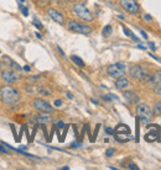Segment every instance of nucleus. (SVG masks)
Masks as SVG:
<instances>
[{"mask_svg": "<svg viewBox=\"0 0 161 170\" xmlns=\"http://www.w3.org/2000/svg\"><path fill=\"white\" fill-rule=\"evenodd\" d=\"M0 98H2V101L6 105H15L20 100V91L8 84L0 88Z\"/></svg>", "mask_w": 161, "mask_h": 170, "instance_id": "obj_1", "label": "nucleus"}, {"mask_svg": "<svg viewBox=\"0 0 161 170\" xmlns=\"http://www.w3.org/2000/svg\"><path fill=\"white\" fill-rule=\"evenodd\" d=\"M135 110H136V116L139 117L140 122L148 125L151 121L154 113H152L151 107L149 105H146V104H138Z\"/></svg>", "mask_w": 161, "mask_h": 170, "instance_id": "obj_2", "label": "nucleus"}, {"mask_svg": "<svg viewBox=\"0 0 161 170\" xmlns=\"http://www.w3.org/2000/svg\"><path fill=\"white\" fill-rule=\"evenodd\" d=\"M67 27L69 31H72L75 33H79V35H84V36H88L92 33L91 26H88L87 24H83V22H79V21H76V20H69L67 22Z\"/></svg>", "mask_w": 161, "mask_h": 170, "instance_id": "obj_3", "label": "nucleus"}, {"mask_svg": "<svg viewBox=\"0 0 161 170\" xmlns=\"http://www.w3.org/2000/svg\"><path fill=\"white\" fill-rule=\"evenodd\" d=\"M72 10H73V12H75L79 18H82L84 22H91V21H93V14L87 9V6H86L84 4L75 3L73 6H72Z\"/></svg>", "mask_w": 161, "mask_h": 170, "instance_id": "obj_4", "label": "nucleus"}, {"mask_svg": "<svg viewBox=\"0 0 161 170\" xmlns=\"http://www.w3.org/2000/svg\"><path fill=\"white\" fill-rule=\"evenodd\" d=\"M130 77L138 82H142V83H149L150 82V77L151 74L146 73L141 65H133L130 68Z\"/></svg>", "mask_w": 161, "mask_h": 170, "instance_id": "obj_5", "label": "nucleus"}, {"mask_svg": "<svg viewBox=\"0 0 161 170\" xmlns=\"http://www.w3.org/2000/svg\"><path fill=\"white\" fill-rule=\"evenodd\" d=\"M125 70H127V65L121 62H117L114 64H110L107 68V73L112 78H119L121 75H125Z\"/></svg>", "mask_w": 161, "mask_h": 170, "instance_id": "obj_6", "label": "nucleus"}, {"mask_svg": "<svg viewBox=\"0 0 161 170\" xmlns=\"http://www.w3.org/2000/svg\"><path fill=\"white\" fill-rule=\"evenodd\" d=\"M120 6L131 15H138L140 12V5L136 0H119Z\"/></svg>", "mask_w": 161, "mask_h": 170, "instance_id": "obj_7", "label": "nucleus"}, {"mask_svg": "<svg viewBox=\"0 0 161 170\" xmlns=\"http://www.w3.org/2000/svg\"><path fill=\"white\" fill-rule=\"evenodd\" d=\"M32 105H33L35 108H36L37 111H40V112H47V113L53 112V107L47 101H45L44 99H35Z\"/></svg>", "mask_w": 161, "mask_h": 170, "instance_id": "obj_8", "label": "nucleus"}, {"mask_svg": "<svg viewBox=\"0 0 161 170\" xmlns=\"http://www.w3.org/2000/svg\"><path fill=\"white\" fill-rule=\"evenodd\" d=\"M148 129H150V132H148V133L145 135V141L146 142H155L156 139L159 141V137H160V128L159 126L156 125H149L148 123Z\"/></svg>", "mask_w": 161, "mask_h": 170, "instance_id": "obj_9", "label": "nucleus"}, {"mask_svg": "<svg viewBox=\"0 0 161 170\" xmlns=\"http://www.w3.org/2000/svg\"><path fill=\"white\" fill-rule=\"evenodd\" d=\"M47 15L52 18L53 21L57 22V24H60V25H65V24H66L65 16H63L57 9H55V8H48V9H47Z\"/></svg>", "mask_w": 161, "mask_h": 170, "instance_id": "obj_10", "label": "nucleus"}, {"mask_svg": "<svg viewBox=\"0 0 161 170\" xmlns=\"http://www.w3.org/2000/svg\"><path fill=\"white\" fill-rule=\"evenodd\" d=\"M0 77H2V80L6 84H14L17 80L16 74L14 73V70H10V69L3 70L2 73H0Z\"/></svg>", "mask_w": 161, "mask_h": 170, "instance_id": "obj_11", "label": "nucleus"}, {"mask_svg": "<svg viewBox=\"0 0 161 170\" xmlns=\"http://www.w3.org/2000/svg\"><path fill=\"white\" fill-rule=\"evenodd\" d=\"M123 96L125 98L127 102H129V104H131V105H136L138 101H139V96L136 95L134 91H124V92H123Z\"/></svg>", "mask_w": 161, "mask_h": 170, "instance_id": "obj_12", "label": "nucleus"}, {"mask_svg": "<svg viewBox=\"0 0 161 170\" xmlns=\"http://www.w3.org/2000/svg\"><path fill=\"white\" fill-rule=\"evenodd\" d=\"M129 86V79L125 77V75H121V77L117 78L115 80V88L118 90H124V89H127Z\"/></svg>", "mask_w": 161, "mask_h": 170, "instance_id": "obj_13", "label": "nucleus"}, {"mask_svg": "<svg viewBox=\"0 0 161 170\" xmlns=\"http://www.w3.org/2000/svg\"><path fill=\"white\" fill-rule=\"evenodd\" d=\"M149 83H151L152 85L161 83V70H156V72H154V73L151 74L150 82H149Z\"/></svg>", "mask_w": 161, "mask_h": 170, "instance_id": "obj_14", "label": "nucleus"}, {"mask_svg": "<svg viewBox=\"0 0 161 170\" xmlns=\"http://www.w3.org/2000/svg\"><path fill=\"white\" fill-rule=\"evenodd\" d=\"M115 132H117V135H120V133H123V135H129V133H130V128H129L127 125H119V126L117 127Z\"/></svg>", "mask_w": 161, "mask_h": 170, "instance_id": "obj_15", "label": "nucleus"}, {"mask_svg": "<svg viewBox=\"0 0 161 170\" xmlns=\"http://www.w3.org/2000/svg\"><path fill=\"white\" fill-rule=\"evenodd\" d=\"M50 120H51V117L47 115V112H42L41 115H39V116L36 117V121H37L39 123H47Z\"/></svg>", "mask_w": 161, "mask_h": 170, "instance_id": "obj_16", "label": "nucleus"}, {"mask_svg": "<svg viewBox=\"0 0 161 170\" xmlns=\"http://www.w3.org/2000/svg\"><path fill=\"white\" fill-rule=\"evenodd\" d=\"M4 59H5L6 62H8V64H9V65H10L11 68H14V69H16V70H20V69H21V67H20L19 64H17L16 62H14V61H12V59L10 58V57L5 55V57H4Z\"/></svg>", "mask_w": 161, "mask_h": 170, "instance_id": "obj_17", "label": "nucleus"}, {"mask_svg": "<svg viewBox=\"0 0 161 170\" xmlns=\"http://www.w3.org/2000/svg\"><path fill=\"white\" fill-rule=\"evenodd\" d=\"M71 59H72V61H73V63H75V64H77L79 68H83V67H84V62L79 58V57H77V55H72V57H71Z\"/></svg>", "mask_w": 161, "mask_h": 170, "instance_id": "obj_18", "label": "nucleus"}, {"mask_svg": "<svg viewBox=\"0 0 161 170\" xmlns=\"http://www.w3.org/2000/svg\"><path fill=\"white\" fill-rule=\"evenodd\" d=\"M152 113H154V115H156V116H160V115H161V101H157V102H155Z\"/></svg>", "mask_w": 161, "mask_h": 170, "instance_id": "obj_19", "label": "nucleus"}, {"mask_svg": "<svg viewBox=\"0 0 161 170\" xmlns=\"http://www.w3.org/2000/svg\"><path fill=\"white\" fill-rule=\"evenodd\" d=\"M37 91H39V94H41V95H44V96H48V95H51V90H48L46 86H40Z\"/></svg>", "mask_w": 161, "mask_h": 170, "instance_id": "obj_20", "label": "nucleus"}, {"mask_svg": "<svg viewBox=\"0 0 161 170\" xmlns=\"http://www.w3.org/2000/svg\"><path fill=\"white\" fill-rule=\"evenodd\" d=\"M110 33H112V26H110V25H107V26L103 28V36H104V37H108Z\"/></svg>", "mask_w": 161, "mask_h": 170, "instance_id": "obj_21", "label": "nucleus"}, {"mask_svg": "<svg viewBox=\"0 0 161 170\" xmlns=\"http://www.w3.org/2000/svg\"><path fill=\"white\" fill-rule=\"evenodd\" d=\"M152 90H154V92L156 94V95H161V83H159V84H155Z\"/></svg>", "mask_w": 161, "mask_h": 170, "instance_id": "obj_22", "label": "nucleus"}, {"mask_svg": "<svg viewBox=\"0 0 161 170\" xmlns=\"http://www.w3.org/2000/svg\"><path fill=\"white\" fill-rule=\"evenodd\" d=\"M114 153H115V149H114V148H109V149H107V152H105V157L110 158Z\"/></svg>", "mask_w": 161, "mask_h": 170, "instance_id": "obj_23", "label": "nucleus"}, {"mask_svg": "<svg viewBox=\"0 0 161 170\" xmlns=\"http://www.w3.org/2000/svg\"><path fill=\"white\" fill-rule=\"evenodd\" d=\"M104 100H118V96L117 95H114V94H108L107 96H104Z\"/></svg>", "mask_w": 161, "mask_h": 170, "instance_id": "obj_24", "label": "nucleus"}, {"mask_svg": "<svg viewBox=\"0 0 161 170\" xmlns=\"http://www.w3.org/2000/svg\"><path fill=\"white\" fill-rule=\"evenodd\" d=\"M32 24H33V26L36 27V28H39V30H44L42 24H41V22H39L37 20H33V21H32Z\"/></svg>", "mask_w": 161, "mask_h": 170, "instance_id": "obj_25", "label": "nucleus"}, {"mask_svg": "<svg viewBox=\"0 0 161 170\" xmlns=\"http://www.w3.org/2000/svg\"><path fill=\"white\" fill-rule=\"evenodd\" d=\"M99 127H100V125H97V126H96V129H94V135L92 136V142H94V141H96V137H97L98 132H99Z\"/></svg>", "mask_w": 161, "mask_h": 170, "instance_id": "obj_26", "label": "nucleus"}, {"mask_svg": "<svg viewBox=\"0 0 161 170\" xmlns=\"http://www.w3.org/2000/svg\"><path fill=\"white\" fill-rule=\"evenodd\" d=\"M0 153H3V154H9V150L5 148L4 144H0Z\"/></svg>", "mask_w": 161, "mask_h": 170, "instance_id": "obj_27", "label": "nucleus"}, {"mask_svg": "<svg viewBox=\"0 0 161 170\" xmlns=\"http://www.w3.org/2000/svg\"><path fill=\"white\" fill-rule=\"evenodd\" d=\"M142 18H144V21H148V22L152 21V17H151L149 14H144V16H142Z\"/></svg>", "mask_w": 161, "mask_h": 170, "instance_id": "obj_28", "label": "nucleus"}, {"mask_svg": "<svg viewBox=\"0 0 161 170\" xmlns=\"http://www.w3.org/2000/svg\"><path fill=\"white\" fill-rule=\"evenodd\" d=\"M20 9H21V12L24 14V16H27V15H29V10H27V8H26V6L20 5Z\"/></svg>", "mask_w": 161, "mask_h": 170, "instance_id": "obj_29", "label": "nucleus"}, {"mask_svg": "<svg viewBox=\"0 0 161 170\" xmlns=\"http://www.w3.org/2000/svg\"><path fill=\"white\" fill-rule=\"evenodd\" d=\"M128 168H129L130 170H139V166H138L136 164H134V163H130V164L128 165Z\"/></svg>", "mask_w": 161, "mask_h": 170, "instance_id": "obj_30", "label": "nucleus"}, {"mask_svg": "<svg viewBox=\"0 0 161 170\" xmlns=\"http://www.w3.org/2000/svg\"><path fill=\"white\" fill-rule=\"evenodd\" d=\"M123 31H124V33H125V35H127V36H129V37H130V36H131V33H133V32H131V31H130L128 27H125V26L123 27Z\"/></svg>", "mask_w": 161, "mask_h": 170, "instance_id": "obj_31", "label": "nucleus"}, {"mask_svg": "<svg viewBox=\"0 0 161 170\" xmlns=\"http://www.w3.org/2000/svg\"><path fill=\"white\" fill-rule=\"evenodd\" d=\"M82 144H81V142H73L72 144H71V147L72 148H78V147H81Z\"/></svg>", "mask_w": 161, "mask_h": 170, "instance_id": "obj_32", "label": "nucleus"}, {"mask_svg": "<svg viewBox=\"0 0 161 170\" xmlns=\"http://www.w3.org/2000/svg\"><path fill=\"white\" fill-rule=\"evenodd\" d=\"M149 47L151 48V51H156V46L154 42H149Z\"/></svg>", "mask_w": 161, "mask_h": 170, "instance_id": "obj_33", "label": "nucleus"}, {"mask_svg": "<svg viewBox=\"0 0 161 170\" xmlns=\"http://www.w3.org/2000/svg\"><path fill=\"white\" fill-rule=\"evenodd\" d=\"M105 132H107L108 135H113V133H114V131H113L112 128H109V127H107V128H105Z\"/></svg>", "mask_w": 161, "mask_h": 170, "instance_id": "obj_34", "label": "nucleus"}, {"mask_svg": "<svg viewBox=\"0 0 161 170\" xmlns=\"http://www.w3.org/2000/svg\"><path fill=\"white\" fill-rule=\"evenodd\" d=\"M53 105H55L56 107H58V106H61V105H62V101H61V100H55Z\"/></svg>", "mask_w": 161, "mask_h": 170, "instance_id": "obj_35", "label": "nucleus"}, {"mask_svg": "<svg viewBox=\"0 0 161 170\" xmlns=\"http://www.w3.org/2000/svg\"><path fill=\"white\" fill-rule=\"evenodd\" d=\"M30 80H31V82H36V80H39V75H33V77H30Z\"/></svg>", "mask_w": 161, "mask_h": 170, "instance_id": "obj_36", "label": "nucleus"}, {"mask_svg": "<svg viewBox=\"0 0 161 170\" xmlns=\"http://www.w3.org/2000/svg\"><path fill=\"white\" fill-rule=\"evenodd\" d=\"M57 126H58V128H63V127H65V123H63L62 121H60V122L57 123Z\"/></svg>", "mask_w": 161, "mask_h": 170, "instance_id": "obj_37", "label": "nucleus"}, {"mask_svg": "<svg viewBox=\"0 0 161 170\" xmlns=\"http://www.w3.org/2000/svg\"><path fill=\"white\" fill-rule=\"evenodd\" d=\"M57 51H58V52L61 53V55H63V57H65V52H63V51L61 49V47H58V46H57Z\"/></svg>", "mask_w": 161, "mask_h": 170, "instance_id": "obj_38", "label": "nucleus"}, {"mask_svg": "<svg viewBox=\"0 0 161 170\" xmlns=\"http://www.w3.org/2000/svg\"><path fill=\"white\" fill-rule=\"evenodd\" d=\"M66 95H67V98H68V99H73V95H72L71 92H66Z\"/></svg>", "mask_w": 161, "mask_h": 170, "instance_id": "obj_39", "label": "nucleus"}, {"mask_svg": "<svg viewBox=\"0 0 161 170\" xmlns=\"http://www.w3.org/2000/svg\"><path fill=\"white\" fill-rule=\"evenodd\" d=\"M140 33H141V36L144 37V38H148V35H146V33H145L144 31H140Z\"/></svg>", "mask_w": 161, "mask_h": 170, "instance_id": "obj_40", "label": "nucleus"}, {"mask_svg": "<svg viewBox=\"0 0 161 170\" xmlns=\"http://www.w3.org/2000/svg\"><path fill=\"white\" fill-rule=\"evenodd\" d=\"M35 35H36V37H37V38H42V36H41V33H39V32H36V33H35Z\"/></svg>", "mask_w": 161, "mask_h": 170, "instance_id": "obj_41", "label": "nucleus"}, {"mask_svg": "<svg viewBox=\"0 0 161 170\" xmlns=\"http://www.w3.org/2000/svg\"><path fill=\"white\" fill-rule=\"evenodd\" d=\"M24 70H26V72H30V67H29V65H25V67H24Z\"/></svg>", "mask_w": 161, "mask_h": 170, "instance_id": "obj_42", "label": "nucleus"}, {"mask_svg": "<svg viewBox=\"0 0 161 170\" xmlns=\"http://www.w3.org/2000/svg\"><path fill=\"white\" fill-rule=\"evenodd\" d=\"M138 48H140V49H146L144 46H142V45H138Z\"/></svg>", "mask_w": 161, "mask_h": 170, "instance_id": "obj_43", "label": "nucleus"}, {"mask_svg": "<svg viewBox=\"0 0 161 170\" xmlns=\"http://www.w3.org/2000/svg\"><path fill=\"white\" fill-rule=\"evenodd\" d=\"M118 17L120 18V20H124V16H123V15H118Z\"/></svg>", "mask_w": 161, "mask_h": 170, "instance_id": "obj_44", "label": "nucleus"}, {"mask_svg": "<svg viewBox=\"0 0 161 170\" xmlns=\"http://www.w3.org/2000/svg\"><path fill=\"white\" fill-rule=\"evenodd\" d=\"M92 102H93L94 105H98V101H96V100H93V99H92Z\"/></svg>", "mask_w": 161, "mask_h": 170, "instance_id": "obj_45", "label": "nucleus"}, {"mask_svg": "<svg viewBox=\"0 0 161 170\" xmlns=\"http://www.w3.org/2000/svg\"><path fill=\"white\" fill-rule=\"evenodd\" d=\"M67 2H69V3H75V2H77V0H67Z\"/></svg>", "mask_w": 161, "mask_h": 170, "instance_id": "obj_46", "label": "nucleus"}, {"mask_svg": "<svg viewBox=\"0 0 161 170\" xmlns=\"http://www.w3.org/2000/svg\"><path fill=\"white\" fill-rule=\"evenodd\" d=\"M0 72H2V64H0Z\"/></svg>", "mask_w": 161, "mask_h": 170, "instance_id": "obj_47", "label": "nucleus"}, {"mask_svg": "<svg viewBox=\"0 0 161 170\" xmlns=\"http://www.w3.org/2000/svg\"><path fill=\"white\" fill-rule=\"evenodd\" d=\"M20 2H25V0H20Z\"/></svg>", "mask_w": 161, "mask_h": 170, "instance_id": "obj_48", "label": "nucleus"}]
</instances>
